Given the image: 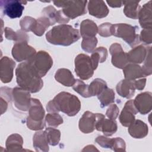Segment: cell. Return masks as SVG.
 Masks as SVG:
<instances>
[{
  "instance_id": "1",
  "label": "cell",
  "mask_w": 152,
  "mask_h": 152,
  "mask_svg": "<svg viewBox=\"0 0 152 152\" xmlns=\"http://www.w3.org/2000/svg\"><path fill=\"white\" fill-rule=\"evenodd\" d=\"M16 80L20 87L34 93L39 91L43 86L42 77L28 61L20 64L15 70Z\"/></svg>"
},
{
  "instance_id": "2",
  "label": "cell",
  "mask_w": 152,
  "mask_h": 152,
  "mask_svg": "<svg viewBox=\"0 0 152 152\" xmlns=\"http://www.w3.org/2000/svg\"><path fill=\"white\" fill-rule=\"evenodd\" d=\"M80 109L81 102L79 99L74 94L65 91L58 93L46 106V110L49 112H62L69 116L76 115Z\"/></svg>"
},
{
  "instance_id": "3",
  "label": "cell",
  "mask_w": 152,
  "mask_h": 152,
  "mask_svg": "<svg viewBox=\"0 0 152 152\" xmlns=\"http://www.w3.org/2000/svg\"><path fill=\"white\" fill-rule=\"evenodd\" d=\"M80 37L78 30L68 24L55 26L46 34V40L50 44L65 46L77 42Z\"/></svg>"
},
{
  "instance_id": "4",
  "label": "cell",
  "mask_w": 152,
  "mask_h": 152,
  "mask_svg": "<svg viewBox=\"0 0 152 152\" xmlns=\"http://www.w3.org/2000/svg\"><path fill=\"white\" fill-rule=\"evenodd\" d=\"M28 114L26 123L27 126L30 129L39 131L44 128L45 121H44L43 119L45 112L39 100L34 98L31 99Z\"/></svg>"
},
{
  "instance_id": "5",
  "label": "cell",
  "mask_w": 152,
  "mask_h": 152,
  "mask_svg": "<svg viewBox=\"0 0 152 152\" xmlns=\"http://www.w3.org/2000/svg\"><path fill=\"white\" fill-rule=\"evenodd\" d=\"M137 26L128 24L119 23L112 24V34L122 38L130 46L134 47L140 43V36L136 33Z\"/></svg>"
},
{
  "instance_id": "6",
  "label": "cell",
  "mask_w": 152,
  "mask_h": 152,
  "mask_svg": "<svg viewBox=\"0 0 152 152\" xmlns=\"http://www.w3.org/2000/svg\"><path fill=\"white\" fill-rule=\"evenodd\" d=\"M87 1H53V4L58 7L62 8V11L69 19L83 15L87 13Z\"/></svg>"
},
{
  "instance_id": "7",
  "label": "cell",
  "mask_w": 152,
  "mask_h": 152,
  "mask_svg": "<svg viewBox=\"0 0 152 152\" xmlns=\"http://www.w3.org/2000/svg\"><path fill=\"white\" fill-rule=\"evenodd\" d=\"M27 61L40 77H44L53 65V60L51 56L48 52L43 50L39 51Z\"/></svg>"
},
{
  "instance_id": "8",
  "label": "cell",
  "mask_w": 152,
  "mask_h": 152,
  "mask_svg": "<svg viewBox=\"0 0 152 152\" xmlns=\"http://www.w3.org/2000/svg\"><path fill=\"white\" fill-rule=\"evenodd\" d=\"M91 58L87 55L79 54L75 59V72L81 80L90 78L94 74Z\"/></svg>"
},
{
  "instance_id": "9",
  "label": "cell",
  "mask_w": 152,
  "mask_h": 152,
  "mask_svg": "<svg viewBox=\"0 0 152 152\" xmlns=\"http://www.w3.org/2000/svg\"><path fill=\"white\" fill-rule=\"evenodd\" d=\"M31 99L29 91L18 87L12 89V100L14 106L19 110L28 111L30 106Z\"/></svg>"
},
{
  "instance_id": "10",
  "label": "cell",
  "mask_w": 152,
  "mask_h": 152,
  "mask_svg": "<svg viewBox=\"0 0 152 152\" xmlns=\"http://www.w3.org/2000/svg\"><path fill=\"white\" fill-rule=\"evenodd\" d=\"M26 1L17 0H1L0 1L1 8L3 13L11 18H20L24 10L23 5Z\"/></svg>"
},
{
  "instance_id": "11",
  "label": "cell",
  "mask_w": 152,
  "mask_h": 152,
  "mask_svg": "<svg viewBox=\"0 0 152 152\" xmlns=\"http://www.w3.org/2000/svg\"><path fill=\"white\" fill-rule=\"evenodd\" d=\"M104 118H105L104 115L102 113H93L90 111H86L79 121V129L84 134L91 133L96 129L97 122Z\"/></svg>"
},
{
  "instance_id": "12",
  "label": "cell",
  "mask_w": 152,
  "mask_h": 152,
  "mask_svg": "<svg viewBox=\"0 0 152 152\" xmlns=\"http://www.w3.org/2000/svg\"><path fill=\"white\" fill-rule=\"evenodd\" d=\"M36 53V50L27 42H17L12 49V55L17 62L28 61Z\"/></svg>"
},
{
  "instance_id": "13",
  "label": "cell",
  "mask_w": 152,
  "mask_h": 152,
  "mask_svg": "<svg viewBox=\"0 0 152 152\" xmlns=\"http://www.w3.org/2000/svg\"><path fill=\"white\" fill-rule=\"evenodd\" d=\"M110 53L112 55V64L115 67L123 69L129 62L127 59L126 53H125L120 44L114 43L109 48Z\"/></svg>"
},
{
  "instance_id": "14",
  "label": "cell",
  "mask_w": 152,
  "mask_h": 152,
  "mask_svg": "<svg viewBox=\"0 0 152 152\" xmlns=\"http://www.w3.org/2000/svg\"><path fill=\"white\" fill-rule=\"evenodd\" d=\"M152 94L151 92L145 91L139 94L134 100V105L141 115L149 113L152 108Z\"/></svg>"
},
{
  "instance_id": "15",
  "label": "cell",
  "mask_w": 152,
  "mask_h": 152,
  "mask_svg": "<svg viewBox=\"0 0 152 152\" xmlns=\"http://www.w3.org/2000/svg\"><path fill=\"white\" fill-rule=\"evenodd\" d=\"M15 62L7 56H4L0 61V78L4 83L11 82L13 77V71Z\"/></svg>"
},
{
  "instance_id": "16",
  "label": "cell",
  "mask_w": 152,
  "mask_h": 152,
  "mask_svg": "<svg viewBox=\"0 0 152 152\" xmlns=\"http://www.w3.org/2000/svg\"><path fill=\"white\" fill-rule=\"evenodd\" d=\"M137 113L138 111L134 105V100H129L126 102L119 118L122 125L128 127L135 121V115Z\"/></svg>"
},
{
  "instance_id": "17",
  "label": "cell",
  "mask_w": 152,
  "mask_h": 152,
  "mask_svg": "<svg viewBox=\"0 0 152 152\" xmlns=\"http://www.w3.org/2000/svg\"><path fill=\"white\" fill-rule=\"evenodd\" d=\"M150 49V46L147 47L143 45L135 46L126 53L128 62L135 64L142 63L144 61Z\"/></svg>"
},
{
  "instance_id": "18",
  "label": "cell",
  "mask_w": 152,
  "mask_h": 152,
  "mask_svg": "<svg viewBox=\"0 0 152 152\" xmlns=\"http://www.w3.org/2000/svg\"><path fill=\"white\" fill-rule=\"evenodd\" d=\"M138 18L141 27L143 29L152 28V17H151V1L144 4L140 7Z\"/></svg>"
},
{
  "instance_id": "19",
  "label": "cell",
  "mask_w": 152,
  "mask_h": 152,
  "mask_svg": "<svg viewBox=\"0 0 152 152\" xmlns=\"http://www.w3.org/2000/svg\"><path fill=\"white\" fill-rule=\"evenodd\" d=\"M89 14L98 18L106 17L109 14V9L103 1H90L87 5Z\"/></svg>"
},
{
  "instance_id": "20",
  "label": "cell",
  "mask_w": 152,
  "mask_h": 152,
  "mask_svg": "<svg viewBox=\"0 0 152 152\" xmlns=\"http://www.w3.org/2000/svg\"><path fill=\"white\" fill-rule=\"evenodd\" d=\"M128 132L134 138H143L147 135L148 128L145 122L139 119H135L128 126Z\"/></svg>"
},
{
  "instance_id": "21",
  "label": "cell",
  "mask_w": 152,
  "mask_h": 152,
  "mask_svg": "<svg viewBox=\"0 0 152 152\" xmlns=\"http://www.w3.org/2000/svg\"><path fill=\"white\" fill-rule=\"evenodd\" d=\"M116 90L118 94L121 97L130 99L134 93L135 90V86L134 84V80H122L118 83Z\"/></svg>"
},
{
  "instance_id": "22",
  "label": "cell",
  "mask_w": 152,
  "mask_h": 152,
  "mask_svg": "<svg viewBox=\"0 0 152 152\" xmlns=\"http://www.w3.org/2000/svg\"><path fill=\"white\" fill-rule=\"evenodd\" d=\"M96 129L99 131H102L104 135L110 137L116 132L118 129L117 123L115 120L107 119L104 118L97 122Z\"/></svg>"
},
{
  "instance_id": "23",
  "label": "cell",
  "mask_w": 152,
  "mask_h": 152,
  "mask_svg": "<svg viewBox=\"0 0 152 152\" xmlns=\"http://www.w3.org/2000/svg\"><path fill=\"white\" fill-rule=\"evenodd\" d=\"M55 80L64 86L71 87L75 82L71 72L66 68H60L58 69L55 75Z\"/></svg>"
},
{
  "instance_id": "24",
  "label": "cell",
  "mask_w": 152,
  "mask_h": 152,
  "mask_svg": "<svg viewBox=\"0 0 152 152\" xmlns=\"http://www.w3.org/2000/svg\"><path fill=\"white\" fill-rule=\"evenodd\" d=\"M33 147L36 151L47 152L49 151V143L45 131L36 132L33 138Z\"/></svg>"
},
{
  "instance_id": "25",
  "label": "cell",
  "mask_w": 152,
  "mask_h": 152,
  "mask_svg": "<svg viewBox=\"0 0 152 152\" xmlns=\"http://www.w3.org/2000/svg\"><path fill=\"white\" fill-rule=\"evenodd\" d=\"M98 32L96 24L92 20H83L80 24V34L83 38L95 37Z\"/></svg>"
},
{
  "instance_id": "26",
  "label": "cell",
  "mask_w": 152,
  "mask_h": 152,
  "mask_svg": "<svg viewBox=\"0 0 152 152\" xmlns=\"http://www.w3.org/2000/svg\"><path fill=\"white\" fill-rule=\"evenodd\" d=\"M123 73L125 78L128 80H135L144 77L141 67L135 64H128L123 68Z\"/></svg>"
},
{
  "instance_id": "27",
  "label": "cell",
  "mask_w": 152,
  "mask_h": 152,
  "mask_svg": "<svg viewBox=\"0 0 152 152\" xmlns=\"http://www.w3.org/2000/svg\"><path fill=\"white\" fill-rule=\"evenodd\" d=\"M23 138L18 134H13L10 135L8 137L5 143L6 148L8 151H23Z\"/></svg>"
},
{
  "instance_id": "28",
  "label": "cell",
  "mask_w": 152,
  "mask_h": 152,
  "mask_svg": "<svg viewBox=\"0 0 152 152\" xmlns=\"http://www.w3.org/2000/svg\"><path fill=\"white\" fill-rule=\"evenodd\" d=\"M5 36L8 40H14L17 42H28V36L26 31L19 30L17 31H14L12 28L10 27H5L4 29Z\"/></svg>"
},
{
  "instance_id": "29",
  "label": "cell",
  "mask_w": 152,
  "mask_h": 152,
  "mask_svg": "<svg viewBox=\"0 0 152 152\" xmlns=\"http://www.w3.org/2000/svg\"><path fill=\"white\" fill-rule=\"evenodd\" d=\"M139 2L140 1H122L124 5V13L127 17L132 19L138 18V12L140 8Z\"/></svg>"
},
{
  "instance_id": "30",
  "label": "cell",
  "mask_w": 152,
  "mask_h": 152,
  "mask_svg": "<svg viewBox=\"0 0 152 152\" xmlns=\"http://www.w3.org/2000/svg\"><path fill=\"white\" fill-rule=\"evenodd\" d=\"M97 98L100 102L101 107H104L114 102L115 93L112 89L107 87L97 95Z\"/></svg>"
},
{
  "instance_id": "31",
  "label": "cell",
  "mask_w": 152,
  "mask_h": 152,
  "mask_svg": "<svg viewBox=\"0 0 152 152\" xmlns=\"http://www.w3.org/2000/svg\"><path fill=\"white\" fill-rule=\"evenodd\" d=\"M107 87L106 83L102 79L96 78L88 85V91L90 97L99 95Z\"/></svg>"
},
{
  "instance_id": "32",
  "label": "cell",
  "mask_w": 152,
  "mask_h": 152,
  "mask_svg": "<svg viewBox=\"0 0 152 152\" xmlns=\"http://www.w3.org/2000/svg\"><path fill=\"white\" fill-rule=\"evenodd\" d=\"M50 26L52 25L50 20L47 17L42 16L36 20V24L32 32L37 36H42Z\"/></svg>"
},
{
  "instance_id": "33",
  "label": "cell",
  "mask_w": 152,
  "mask_h": 152,
  "mask_svg": "<svg viewBox=\"0 0 152 152\" xmlns=\"http://www.w3.org/2000/svg\"><path fill=\"white\" fill-rule=\"evenodd\" d=\"M49 144L55 146L58 144L61 138V132L57 129L47 128L45 130Z\"/></svg>"
},
{
  "instance_id": "34",
  "label": "cell",
  "mask_w": 152,
  "mask_h": 152,
  "mask_svg": "<svg viewBox=\"0 0 152 152\" xmlns=\"http://www.w3.org/2000/svg\"><path fill=\"white\" fill-rule=\"evenodd\" d=\"M72 88L83 97L87 98L90 97L88 91V85L86 84L81 80H75V82L72 86Z\"/></svg>"
},
{
  "instance_id": "35",
  "label": "cell",
  "mask_w": 152,
  "mask_h": 152,
  "mask_svg": "<svg viewBox=\"0 0 152 152\" xmlns=\"http://www.w3.org/2000/svg\"><path fill=\"white\" fill-rule=\"evenodd\" d=\"M97 44V39L96 37L83 38L81 48L83 50L88 53H92Z\"/></svg>"
},
{
  "instance_id": "36",
  "label": "cell",
  "mask_w": 152,
  "mask_h": 152,
  "mask_svg": "<svg viewBox=\"0 0 152 152\" xmlns=\"http://www.w3.org/2000/svg\"><path fill=\"white\" fill-rule=\"evenodd\" d=\"M45 121L48 126L57 127L63 123V119L58 113H52L46 115Z\"/></svg>"
},
{
  "instance_id": "37",
  "label": "cell",
  "mask_w": 152,
  "mask_h": 152,
  "mask_svg": "<svg viewBox=\"0 0 152 152\" xmlns=\"http://www.w3.org/2000/svg\"><path fill=\"white\" fill-rule=\"evenodd\" d=\"M36 24V19L26 16L20 21V25L22 30L24 31H33Z\"/></svg>"
},
{
  "instance_id": "38",
  "label": "cell",
  "mask_w": 152,
  "mask_h": 152,
  "mask_svg": "<svg viewBox=\"0 0 152 152\" xmlns=\"http://www.w3.org/2000/svg\"><path fill=\"white\" fill-rule=\"evenodd\" d=\"M57 11L56 9L52 5L48 6L43 8L42 10V16L47 17L50 21L51 25L55 24L56 22V16Z\"/></svg>"
},
{
  "instance_id": "39",
  "label": "cell",
  "mask_w": 152,
  "mask_h": 152,
  "mask_svg": "<svg viewBox=\"0 0 152 152\" xmlns=\"http://www.w3.org/2000/svg\"><path fill=\"white\" fill-rule=\"evenodd\" d=\"M142 72L144 77L148 76L152 73V66H151V49L148 52V54L144 61V65L141 67Z\"/></svg>"
},
{
  "instance_id": "40",
  "label": "cell",
  "mask_w": 152,
  "mask_h": 152,
  "mask_svg": "<svg viewBox=\"0 0 152 152\" xmlns=\"http://www.w3.org/2000/svg\"><path fill=\"white\" fill-rule=\"evenodd\" d=\"M112 24L109 23H104L100 25L98 27V33L100 36L107 37L111 36Z\"/></svg>"
},
{
  "instance_id": "41",
  "label": "cell",
  "mask_w": 152,
  "mask_h": 152,
  "mask_svg": "<svg viewBox=\"0 0 152 152\" xmlns=\"http://www.w3.org/2000/svg\"><path fill=\"white\" fill-rule=\"evenodd\" d=\"M111 149L114 151H125L126 144L125 141L119 137L113 138V144Z\"/></svg>"
},
{
  "instance_id": "42",
  "label": "cell",
  "mask_w": 152,
  "mask_h": 152,
  "mask_svg": "<svg viewBox=\"0 0 152 152\" xmlns=\"http://www.w3.org/2000/svg\"><path fill=\"white\" fill-rule=\"evenodd\" d=\"M95 142L103 148H112L113 144V138H109L104 136L100 135L95 139Z\"/></svg>"
},
{
  "instance_id": "43",
  "label": "cell",
  "mask_w": 152,
  "mask_h": 152,
  "mask_svg": "<svg viewBox=\"0 0 152 152\" xmlns=\"http://www.w3.org/2000/svg\"><path fill=\"white\" fill-rule=\"evenodd\" d=\"M140 40L146 45L151 44L152 42V28L143 29L141 31Z\"/></svg>"
},
{
  "instance_id": "44",
  "label": "cell",
  "mask_w": 152,
  "mask_h": 152,
  "mask_svg": "<svg viewBox=\"0 0 152 152\" xmlns=\"http://www.w3.org/2000/svg\"><path fill=\"white\" fill-rule=\"evenodd\" d=\"M119 113V110L118 107L115 104H112L109 106L107 108L106 115L107 117L110 119L115 120L118 117Z\"/></svg>"
},
{
  "instance_id": "45",
  "label": "cell",
  "mask_w": 152,
  "mask_h": 152,
  "mask_svg": "<svg viewBox=\"0 0 152 152\" xmlns=\"http://www.w3.org/2000/svg\"><path fill=\"white\" fill-rule=\"evenodd\" d=\"M94 52L97 54L99 58V62L103 63L104 62L107 57V49L103 47H99L97 49H94Z\"/></svg>"
},
{
  "instance_id": "46",
  "label": "cell",
  "mask_w": 152,
  "mask_h": 152,
  "mask_svg": "<svg viewBox=\"0 0 152 152\" xmlns=\"http://www.w3.org/2000/svg\"><path fill=\"white\" fill-rule=\"evenodd\" d=\"M12 89L8 87L1 88V97L7 101L8 102L12 100Z\"/></svg>"
},
{
  "instance_id": "47",
  "label": "cell",
  "mask_w": 152,
  "mask_h": 152,
  "mask_svg": "<svg viewBox=\"0 0 152 152\" xmlns=\"http://www.w3.org/2000/svg\"><path fill=\"white\" fill-rule=\"evenodd\" d=\"M69 21V19L63 13L62 10L57 11L56 12V22L65 24L66 23H68Z\"/></svg>"
},
{
  "instance_id": "48",
  "label": "cell",
  "mask_w": 152,
  "mask_h": 152,
  "mask_svg": "<svg viewBox=\"0 0 152 152\" xmlns=\"http://www.w3.org/2000/svg\"><path fill=\"white\" fill-rule=\"evenodd\" d=\"M135 89L138 90H142L144 88L146 84V78H141L139 80L134 81Z\"/></svg>"
},
{
  "instance_id": "49",
  "label": "cell",
  "mask_w": 152,
  "mask_h": 152,
  "mask_svg": "<svg viewBox=\"0 0 152 152\" xmlns=\"http://www.w3.org/2000/svg\"><path fill=\"white\" fill-rule=\"evenodd\" d=\"M107 3L112 8H118L122 5V1H107Z\"/></svg>"
},
{
  "instance_id": "50",
  "label": "cell",
  "mask_w": 152,
  "mask_h": 152,
  "mask_svg": "<svg viewBox=\"0 0 152 152\" xmlns=\"http://www.w3.org/2000/svg\"><path fill=\"white\" fill-rule=\"evenodd\" d=\"M1 100V115H2L5 112H6L7 107H8V102L2 99V97L0 98Z\"/></svg>"
},
{
  "instance_id": "51",
  "label": "cell",
  "mask_w": 152,
  "mask_h": 152,
  "mask_svg": "<svg viewBox=\"0 0 152 152\" xmlns=\"http://www.w3.org/2000/svg\"><path fill=\"white\" fill-rule=\"evenodd\" d=\"M99 151V150L97 149H96L94 145H87V146L85 147L82 150V151Z\"/></svg>"
}]
</instances>
